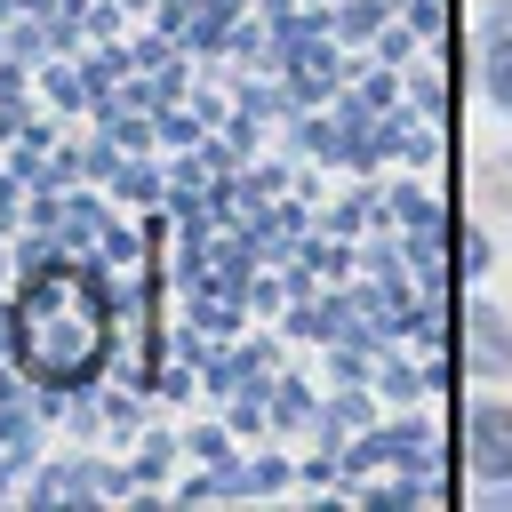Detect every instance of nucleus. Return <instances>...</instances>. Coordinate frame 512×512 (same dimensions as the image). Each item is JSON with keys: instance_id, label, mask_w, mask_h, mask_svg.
<instances>
[{"instance_id": "nucleus-3", "label": "nucleus", "mask_w": 512, "mask_h": 512, "mask_svg": "<svg viewBox=\"0 0 512 512\" xmlns=\"http://www.w3.org/2000/svg\"><path fill=\"white\" fill-rule=\"evenodd\" d=\"M488 88H496V104H512V40L488 48Z\"/></svg>"}, {"instance_id": "nucleus-1", "label": "nucleus", "mask_w": 512, "mask_h": 512, "mask_svg": "<svg viewBox=\"0 0 512 512\" xmlns=\"http://www.w3.org/2000/svg\"><path fill=\"white\" fill-rule=\"evenodd\" d=\"M16 360L40 384H88L104 360V288L88 264H48L16 296Z\"/></svg>"}, {"instance_id": "nucleus-2", "label": "nucleus", "mask_w": 512, "mask_h": 512, "mask_svg": "<svg viewBox=\"0 0 512 512\" xmlns=\"http://www.w3.org/2000/svg\"><path fill=\"white\" fill-rule=\"evenodd\" d=\"M464 440H472V472H488V480H512V416H504V408H472Z\"/></svg>"}]
</instances>
